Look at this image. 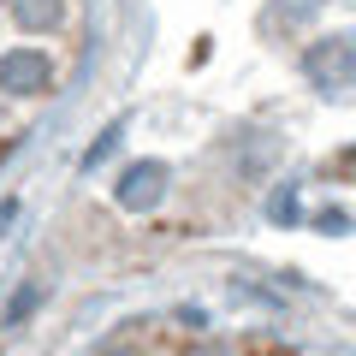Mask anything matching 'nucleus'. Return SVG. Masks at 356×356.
<instances>
[{
    "mask_svg": "<svg viewBox=\"0 0 356 356\" xmlns=\"http://www.w3.org/2000/svg\"><path fill=\"white\" fill-rule=\"evenodd\" d=\"M0 77H6L13 89L48 83V60H42V54H18V60H6V65H0Z\"/></svg>",
    "mask_w": 356,
    "mask_h": 356,
    "instance_id": "1",
    "label": "nucleus"
},
{
    "mask_svg": "<svg viewBox=\"0 0 356 356\" xmlns=\"http://www.w3.org/2000/svg\"><path fill=\"white\" fill-rule=\"evenodd\" d=\"M154 196H161V166H137L125 178V208H149Z\"/></svg>",
    "mask_w": 356,
    "mask_h": 356,
    "instance_id": "2",
    "label": "nucleus"
}]
</instances>
